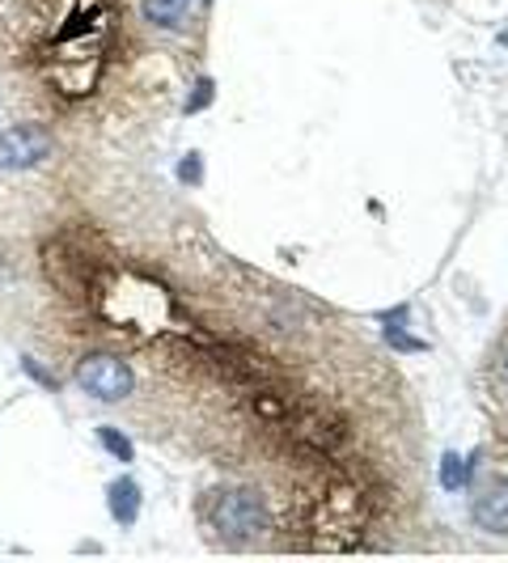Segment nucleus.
I'll return each instance as SVG.
<instances>
[{"label":"nucleus","instance_id":"15","mask_svg":"<svg viewBox=\"0 0 508 563\" xmlns=\"http://www.w3.org/2000/svg\"><path fill=\"white\" fill-rule=\"evenodd\" d=\"M505 382H508V356H505Z\"/></svg>","mask_w":508,"mask_h":563},{"label":"nucleus","instance_id":"13","mask_svg":"<svg viewBox=\"0 0 508 563\" xmlns=\"http://www.w3.org/2000/svg\"><path fill=\"white\" fill-rule=\"evenodd\" d=\"M377 322H386V327H407V318H411V306H395V310L386 313H373Z\"/></svg>","mask_w":508,"mask_h":563},{"label":"nucleus","instance_id":"7","mask_svg":"<svg viewBox=\"0 0 508 563\" xmlns=\"http://www.w3.org/2000/svg\"><path fill=\"white\" fill-rule=\"evenodd\" d=\"M437 479H441V492L457 496V492H466V487H471V479H475V462H471L466 453L445 450V453H441V471H437Z\"/></svg>","mask_w":508,"mask_h":563},{"label":"nucleus","instance_id":"9","mask_svg":"<svg viewBox=\"0 0 508 563\" xmlns=\"http://www.w3.org/2000/svg\"><path fill=\"white\" fill-rule=\"evenodd\" d=\"M212 102H217V81L208 73H199L191 89H187V98H183V114H203Z\"/></svg>","mask_w":508,"mask_h":563},{"label":"nucleus","instance_id":"4","mask_svg":"<svg viewBox=\"0 0 508 563\" xmlns=\"http://www.w3.org/2000/svg\"><path fill=\"white\" fill-rule=\"evenodd\" d=\"M471 526L483 534L508 538V471H487L471 483Z\"/></svg>","mask_w":508,"mask_h":563},{"label":"nucleus","instance_id":"8","mask_svg":"<svg viewBox=\"0 0 508 563\" xmlns=\"http://www.w3.org/2000/svg\"><path fill=\"white\" fill-rule=\"evenodd\" d=\"M93 432H98V445L111 453L114 462H123V466H132V462H136V441H132L123 428H114V423H98Z\"/></svg>","mask_w":508,"mask_h":563},{"label":"nucleus","instance_id":"10","mask_svg":"<svg viewBox=\"0 0 508 563\" xmlns=\"http://www.w3.org/2000/svg\"><path fill=\"white\" fill-rule=\"evenodd\" d=\"M386 343L395 347L398 356H420V352H428V339L407 335L402 327H386Z\"/></svg>","mask_w":508,"mask_h":563},{"label":"nucleus","instance_id":"2","mask_svg":"<svg viewBox=\"0 0 508 563\" xmlns=\"http://www.w3.org/2000/svg\"><path fill=\"white\" fill-rule=\"evenodd\" d=\"M73 382L98 402H123L136 395V368L119 352H85L73 365Z\"/></svg>","mask_w":508,"mask_h":563},{"label":"nucleus","instance_id":"14","mask_svg":"<svg viewBox=\"0 0 508 563\" xmlns=\"http://www.w3.org/2000/svg\"><path fill=\"white\" fill-rule=\"evenodd\" d=\"M199 4H203V9H212V0H199Z\"/></svg>","mask_w":508,"mask_h":563},{"label":"nucleus","instance_id":"1","mask_svg":"<svg viewBox=\"0 0 508 563\" xmlns=\"http://www.w3.org/2000/svg\"><path fill=\"white\" fill-rule=\"evenodd\" d=\"M212 530L229 551H251L267 547V538L276 534V517L272 500L254 487H229L212 500Z\"/></svg>","mask_w":508,"mask_h":563},{"label":"nucleus","instance_id":"3","mask_svg":"<svg viewBox=\"0 0 508 563\" xmlns=\"http://www.w3.org/2000/svg\"><path fill=\"white\" fill-rule=\"evenodd\" d=\"M56 157V132L47 123H9L0 132V174H26Z\"/></svg>","mask_w":508,"mask_h":563},{"label":"nucleus","instance_id":"12","mask_svg":"<svg viewBox=\"0 0 508 563\" xmlns=\"http://www.w3.org/2000/svg\"><path fill=\"white\" fill-rule=\"evenodd\" d=\"M22 373H26V377H34V382H38L43 390H52V395L59 390V377L47 365H43L38 356H22Z\"/></svg>","mask_w":508,"mask_h":563},{"label":"nucleus","instance_id":"11","mask_svg":"<svg viewBox=\"0 0 508 563\" xmlns=\"http://www.w3.org/2000/svg\"><path fill=\"white\" fill-rule=\"evenodd\" d=\"M178 183H183V187H203V153L191 148V153L178 162Z\"/></svg>","mask_w":508,"mask_h":563},{"label":"nucleus","instance_id":"6","mask_svg":"<svg viewBox=\"0 0 508 563\" xmlns=\"http://www.w3.org/2000/svg\"><path fill=\"white\" fill-rule=\"evenodd\" d=\"M141 508H144V492L132 475H119V479L107 483V512H111L114 526H123V530L136 526L141 521Z\"/></svg>","mask_w":508,"mask_h":563},{"label":"nucleus","instance_id":"5","mask_svg":"<svg viewBox=\"0 0 508 563\" xmlns=\"http://www.w3.org/2000/svg\"><path fill=\"white\" fill-rule=\"evenodd\" d=\"M141 18L153 30H166V34H191L199 26V13L191 0H141Z\"/></svg>","mask_w":508,"mask_h":563}]
</instances>
